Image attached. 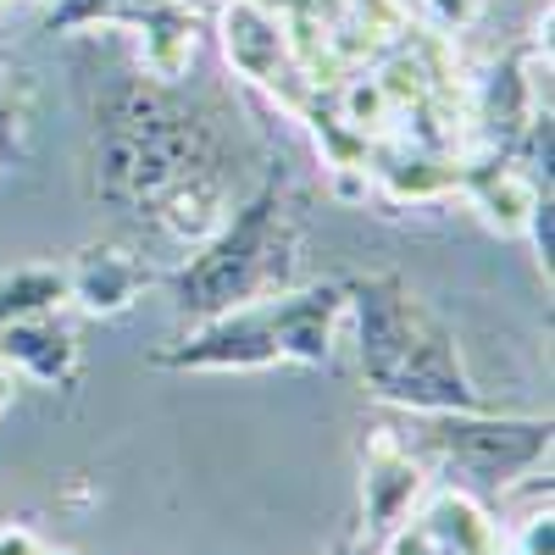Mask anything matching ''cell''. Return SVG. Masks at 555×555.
Returning a JSON list of instances; mask_svg holds the SVG:
<instances>
[{
  "mask_svg": "<svg viewBox=\"0 0 555 555\" xmlns=\"http://www.w3.org/2000/svg\"><path fill=\"white\" fill-rule=\"evenodd\" d=\"M356 361L373 400L395 411H483V389L473 384L450 322L416 295L400 272L350 278Z\"/></svg>",
  "mask_w": 555,
  "mask_h": 555,
  "instance_id": "6da1fadb",
  "label": "cell"
},
{
  "mask_svg": "<svg viewBox=\"0 0 555 555\" xmlns=\"http://www.w3.org/2000/svg\"><path fill=\"white\" fill-rule=\"evenodd\" d=\"M206 167H228L222 133L206 112L183 106L172 83H151L139 73L95 101V178L101 201L117 211L145 217L162 190Z\"/></svg>",
  "mask_w": 555,
  "mask_h": 555,
  "instance_id": "7a4b0ae2",
  "label": "cell"
},
{
  "mask_svg": "<svg viewBox=\"0 0 555 555\" xmlns=\"http://www.w3.org/2000/svg\"><path fill=\"white\" fill-rule=\"evenodd\" d=\"M300 201L284 172H267L261 190L217 222L195 256L167 272V295L183 322H201L234 306H256L295 289L300 272Z\"/></svg>",
  "mask_w": 555,
  "mask_h": 555,
  "instance_id": "3957f363",
  "label": "cell"
},
{
  "mask_svg": "<svg viewBox=\"0 0 555 555\" xmlns=\"http://www.w3.org/2000/svg\"><path fill=\"white\" fill-rule=\"evenodd\" d=\"M416 423L400 434L428 467H444L478 489H517L539 473L555 444L550 416H500V411H411Z\"/></svg>",
  "mask_w": 555,
  "mask_h": 555,
  "instance_id": "277c9868",
  "label": "cell"
},
{
  "mask_svg": "<svg viewBox=\"0 0 555 555\" xmlns=\"http://www.w3.org/2000/svg\"><path fill=\"white\" fill-rule=\"evenodd\" d=\"M151 366H162V373H261V366H289L278 295L190 322L178 339L151 350Z\"/></svg>",
  "mask_w": 555,
  "mask_h": 555,
  "instance_id": "5b68a950",
  "label": "cell"
},
{
  "mask_svg": "<svg viewBox=\"0 0 555 555\" xmlns=\"http://www.w3.org/2000/svg\"><path fill=\"white\" fill-rule=\"evenodd\" d=\"M217 34H222V56L245 83L267 89V95L289 101L295 106V89H300V62H295V34H289V17L272 12L267 0H228L222 17H217Z\"/></svg>",
  "mask_w": 555,
  "mask_h": 555,
  "instance_id": "8992f818",
  "label": "cell"
},
{
  "mask_svg": "<svg viewBox=\"0 0 555 555\" xmlns=\"http://www.w3.org/2000/svg\"><path fill=\"white\" fill-rule=\"evenodd\" d=\"M428 494V461L416 455L400 428H366L361 439V528L373 539H389L411 512L416 500Z\"/></svg>",
  "mask_w": 555,
  "mask_h": 555,
  "instance_id": "52a82bcc",
  "label": "cell"
},
{
  "mask_svg": "<svg viewBox=\"0 0 555 555\" xmlns=\"http://www.w3.org/2000/svg\"><path fill=\"white\" fill-rule=\"evenodd\" d=\"M405 528L428 555H505V528L467 489H428L405 517Z\"/></svg>",
  "mask_w": 555,
  "mask_h": 555,
  "instance_id": "ba28073f",
  "label": "cell"
},
{
  "mask_svg": "<svg viewBox=\"0 0 555 555\" xmlns=\"http://www.w3.org/2000/svg\"><path fill=\"white\" fill-rule=\"evenodd\" d=\"M156 284V272L139 261L128 245H83L67 267V306H78L83 317H122L139 306V295H145Z\"/></svg>",
  "mask_w": 555,
  "mask_h": 555,
  "instance_id": "9c48e42d",
  "label": "cell"
},
{
  "mask_svg": "<svg viewBox=\"0 0 555 555\" xmlns=\"http://www.w3.org/2000/svg\"><path fill=\"white\" fill-rule=\"evenodd\" d=\"M0 361L12 373L34 378L39 389H73L83 373V350L73 339V328H62L56 317H28V322H7L0 328Z\"/></svg>",
  "mask_w": 555,
  "mask_h": 555,
  "instance_id": "30bf717a",
  "label": "cell"
},
{
  "mask_svg": "<svg viewBox=\"0 0 555 555\" xmlns=\"http://www.w3.org/2000/svg\"><path fill=\"white\" fill-rule=\"evenodd\" d=\"M461 190H467L473 211L483 217L489 234L522 240V228L533 217V206L550 195V183H539L522 162H483V167H461Z\"/></svg>",
  "mask_w": 555,
  "mask_h": 555,
  "instance_id": "8fae6325",
  "label": "cell"
},
{
  "mask_svg": "<svg viewBox=\"0 0 555 555\" xmlns=\"http://www.w3.org/2000/svg\"><path fill=\"white\" fill-rule=\"evenodd\" d=\"M128 28L139 34V67H145L151 83H178L190 73L201 34H195V12L183 0H145L128 17Z\"/></svg>",
  "mask_w": 555,
  "mask_h": 555,
  "instance_id": "7c38bea8",
  "label": "cell"
},
{
  "mask_svg": "<svg viewBox=\"0 0 555 555\" xmlns=\"http://www.w3.org/2000/svg\"><path fill=\"white\" fill-rule=\"evenodd\" d=\"M373 190L389 201V206H423V201H439L450 190H461V162H444V156H428V151H411L389 167L373 172Z\"/></svg>",
  "mask_w": 555,
  "mask_h": 555,
  "instance_id": "4fadbf2b",
  "label": "cell"
},
{
  "mask_svg": "<svg viewBox=\"0 0 555 555\" xmlns=\"http://www.w3.org/2000/svg\"><path fill=\"white\" fill-rule=\"evenodd\" d=\"M62 306H67V267L28 261V267L0 272V328L28 317H56Z\"/></svg>",
  "mask_w": 555,
  "mask_h": 555,
  "instance_id": "5bb4252c",
  "label": "cell"
},
{
  "mask_svg": "<svg viewBox=\"0 0 555 555\" xmlns=\"http://www.w3.org/2000/svg\"><path fill=\"white\" fill-rule=\"evenodd\" d=\"M145 0H62V7L44 17L51 34H67V28H83V23H128Z\"/></svg>",
  "mask_w": 555,
  "mask_h": 555,
  "instance_id": "9a60e30c",
  "label": "cell"
},
{
  "mask_svg": "<svg viewBox=\"0 0 555 555\" xmlns=\"http://www.w3.org/2000/svg\"><path fill=\"white\" fill-rule=\"evenodd\" d=\"M423 12H428L434 28L461 34V28H473V23L483 17V0H423Z\"/></svg>",
  "mask_w": 555,
  "mask_h": 555,
  "instance_id": "2e32d148",
  "label": "cell"
},
{
  "mask_svg": "<svg viewBox=\"0 0 555 555\" xmlns=\"http://www.w3.org/2000/svg\"><path fill=\"white\" fill-rule=\"evenodd\" d=\"M555 206H550V195L533 206V217H528V228H522V234L533 240V256H539V267H544V278H550V250H555V234H550V228H555V217H550Z\"/></svg>",
  "mask_w": 555,
  "mask_h": 555,
  "instance_id": "e0dca14e",
  "label": "cell"
},
{
  "mask_svg": "<svg viewBox=\"0 0 555 555\" xmlns=\"http://www.w3.org/2000/svg\"><path fill=\"white\" fill-rule=\"evenodd\" d=\"M366 195H373V172H366L361 162H350V167H334V201H345V206H361Z\"/></svg>",
  "mask_w": 555,
  "mask_h": 555,
  "instance_id": "ac0fdd59",
  "label": "cell"
},
{
  "mask_svg": "<svg viewBox=\"0 0 555 555\" xmlns=\"http://www.w3.org/2000/svg\"><path fill=\"white\" fill-rule=\"evenodd\" d=\"M0 555H44V539L23 522H0Z\"/></svg>",
  "mask_w": 555,
  "mask_h": 555,
  "instance_id": "d6986e66",
  "label": "cell"
},
{
  "mask_svg": "<svg viewBox=\"0 0 555 555\" xmlns=\"http://www.w3.org/2000/svg\"><path fill=\"white\" fill-rule=\"evenodd\" d=\"M12 395H17V373H12V366H7V361H0V411H7V405H12Z\"/></svg>",
  "mask_w": 555,
  "mask_h": 555,
  "instance_id": "ffe728a7",
  "label": "cell"
},
{
  "mask_svg": "<svg viewBox=\"0 0 555 555\" xmlns=\"http://www.w3.org/2000/svg\"><path fill=\"white\" fill-rule=\"evenodd\" d=\"M328 555H356V533H345V539H339V544H334Z\"/></svg>",
  "mask_w": 555,
  "mask_h": 555,
  "instance_id": "44dd1931",
  "label": "cell"
},
{
  "mask_svg": "<svg viewBox=\"0 0 555 555\" xmlns=\"http://www.w3.org/2000/svg\"><path fill=\"white\" fill-rule=\"evenodd\" d=\"M44 555H78V550H44Z\"/></svg>",
  "mask_w": 555,
  "mask_h": 555,
  "instance_id": "7402d4cb",
  "label": "cell"
}]
</instances>
